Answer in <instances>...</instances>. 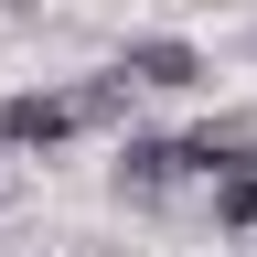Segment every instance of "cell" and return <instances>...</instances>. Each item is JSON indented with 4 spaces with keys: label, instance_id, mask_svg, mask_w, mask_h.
<instances>
[{
    "label": "cell",
    "instance_id": "1",
    "mask_svg": "<svg viewBox=\"0 0 257 257\" xmlns=\"http://www.w3.org/2000/svg\"><path fill=\"white\" fill-rule=\"evenodd\" d=\"M64 140H86L75 86H22V96H0V150H64Z\"/></svg>",
    "mask_w": 257,
    "mask_h": 257
},
{
    "label": "cell",
    "instance_id": "2",
    "mask_svg": "<svg viewBox=\"0 0 257 257\" xmlns=\"http://www.w3.org/2000/svg\"><path fill=\"white\" fill-rule=\"evenodd\" d=\"M118 64H128V86H150V96H193V86H204V75H214V64H204V54H193V43H182V32H140V43H128Z\"/></svg>",
    "mask_w": 257,
    "mask_h": 257
},
{
    "label": "cell",
    "instance_id": "3",
    "mask_svg": "<svg viewBox=\"0 0 257 257\" xmlns=\"http://www.w3.org/2000/svg\"><path fill=\"white\" fill-rule=\"evenodd\" d=\"M182 182V140H118V204H161Z\"/></svg>",
    "mask_w": 257,
    "mask_h": 257
},
{
    "label": "cell",
    "instance_id": "4",
    "mask_svg": "<svg viewBox=\"0 0 257 257\" xmlns=\"http://www.w3.org/2000/svg\"><path fill=\"white\" fill-rule=\"evenodd\" d=\"M236 161H257V128H236V118H204V128H182V172L225 182Z\"/></svg>",
    "mask_w": 257,
    "mask_h": 257
},
{
    "label": "cell",
    "instance_id": "5",
    "mask_svg": "<svg viewBox=\"0 0 257 257\" xmlns=\"http://www.w3.org/2000/svg\"><path fill=\"white\" fill-rule=\"evenodd\" d=\"M214 236H257V161H236L214 182Z\"/></svg>",
    "mask_w": 257,
    "mask_h": 257
},
{
    "label": "cell",
    "instance_id": "6",
    "mask_svg": "<svg viewBox=\"0 0 257 257\" xmlns=\"http://www.w3.org/2000/svg\"><path fill=\"white\" fill-rule=\"evenodd\" d=\"M128 96H140V86H128V64H107V75H75V107H86V128H118V118H128Z\"/></svg>",
    "mask_w": 257,
    "mask_h": 257
},
{
    "label": "cell",
    "instance_id": "7",
    "mask_svg": "<svg viewBox=\"0 0 257 257\" xmlns=\"http://www.w3.org/2000/svg\"><path fill=\"white\" fill-rule=\"evenodd\" d=\"M246 64H257V32H246Z\"/></svg>",
    "mask_w": 257,
    "mask_h": 257
}]
</instances>
